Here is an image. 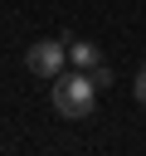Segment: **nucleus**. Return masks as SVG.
I'll list each match as a JSON object with an SVG mask.
<instances>
[{"instance_id":"39448f33","label":"nucleus","mask_w":146,"mask_h":156,"mask_svg":"<svg viewBox=\"0 0 146 156\" xmlns=\"http://www.w3.org/2000/svg\"><path fill=\"white\" fill-rule=\"evenodd\" d=\"M136 102L146 107V63H141V73H136Z\"/></svg>"},{"instance_id":"20e7f679","label":"nucleus","mask_w":146,"mask_h":156,"mask_svg":"<svg viewBox=\"0 0 146 156\" xmlns=\"http://www.w3.org/2000/svg\"><path fill=\"white\" fill-rule=\"evenodd\" d=\"M88 78H92L97 88H107V83H112V68H107V63H92V68H88Z\"/></svg>"},{"instance_id":"f257e3e1","label":"nucleus","mask_w":146,"mask_h":156,"mask_svg":"<svg viewBox=\"0 0 146 156\" xmlns=\"http://www.w3.org/2000/svg\"><path fill=\"white\" fill-rule=\"evenodd\" d=\"M92 107H97V83L88 73H58L54 78V112L58 117L78 122V117H92Z\"/></svg>"},{"instance_id":"f03ea898","label":"nucleus","mask_w":146,"mask_h":156,"mask_svg":"<svg viewBox=\"0 0 146 156\" xmlns=\"http://www.w3.org/2000/svg\"><path fill=\"white\" fill-rule=\"evenodd\" d=\"M63 58H68V49H63L58 39H39V44H29V54H24L29 73H39V78H58V73H63Z\"/></svg>"},{"instance_id":"7ed1b4c3","label":"nucleus","mask_w":146,"mask_h":156,"mask_svg":"<svg viewBox=\"0 0 146 156\" xmlns=\"http://www.w3.org/2000/svg\"><path fill=\"white\" fill-rule=\"evenodd\" d=\"M68 54H73V58H78L83 68H92V63H102V58H97V44H88V39H73V44H68Z\"/></svg>"}]
</instances>
